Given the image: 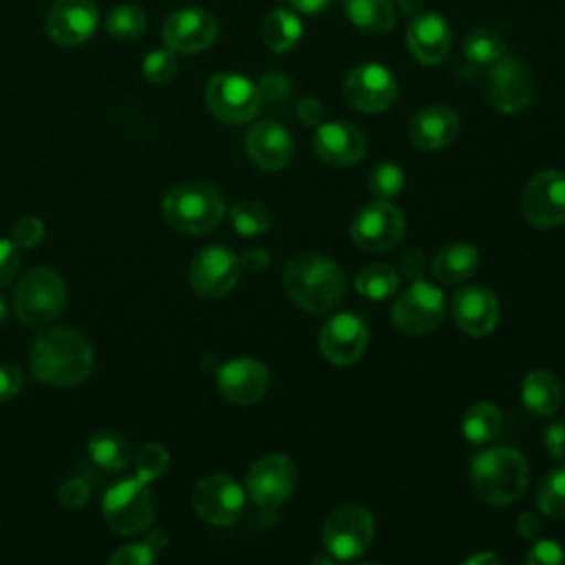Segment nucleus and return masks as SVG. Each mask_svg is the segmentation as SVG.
I'll use <instances>...</instances> for the list:
<instances>
[{
  "label": "nucleus",
  "mask_w": 565,
  "mask_h": 565,
  "mask_svg": "<svg viewBox=\"0 0 565 565\" xmlns=\"http://www.w3.org/2000/svg\"><path fill=\"white\" fill-rule=\"evenodd\" d=\"M241 258L225 245H207L199 249L190 263V287L201 298H221L238 280Z\"/></svg>",
  "instance_id": "15"
},
{
  "label": "nucleus",
  "mask_w": 565,
  "mask_h": 565,
  "mask_svg": "<svg viewBox=\"0 0 565 565\" xmlns=\"http://www.w3.org/2000/svg\"><path fill=\"white\" fill-rule=\"evenodd\" d=\"M459 115L441 104L417 110L408 121V139L419 150H439L450 146L459 135Z\"/></svg>",
  "instance_id": "25"
},
{
  "label": "nucleus",
  "mask_w": 565,
  "mask_h": 565,
  "mask_svg": "<svg viewBox=\"0 0 565 565\" xmlns=\"http://www.w3.org/2000/svg\"><path fill=\"white\" fill-rule=\"evenodd\" d=\"M148 18L137 4H115L106 15V31L117 40H137L143 35Z\"/></svg>",
  "instance_id": "34"
},
{
  "label": "nucleus",
  "mask_w": 565,
  "mask_h": 565,
  "mask_svg": "<svg viewBox=\"0 0 565 565\" xmlns=\"http://www.w3.org/2000/svg\"><path fill=\"white\" fill-rule=\"evenodd\" d=\"M501 411L492 402H475L466 408L461 417V433L466 441L483 446L492 441L501 430Z\"/></svg>",
  "instance_id": "30"
},
{
  "label": "nucleus",
  "mask_w": 565,
  "mask_h": 565,
  "mask_svg": "<svg viewBox=\"0 0 565 565\" xmlns=\"http://www.w3.org/2000/svg\"><path fill=\"white\" fill-rule=\"evenodd\" d=\"M446 296L439 287L415 280L393 302L391 322L404 335H426L446 318Z\"/></svg>",
  "instance_id": "8"
},
{
  "label": "nucleus",
  "mask_w": 565,
  "mask_h": 565,
  "mask_svg": "<svg viewBox=\"0 0 565 565\" xmlns=\"http://www.w3.org/2000/svg\"><path fill=\"white\" fill-rule=\"evenodd\" d=\"M373 530V516L364 505L342 503L324 519L322 545L335 561H355L369 550Z\"/></svg>",
  "instance_id": "7"
},
{
  "label": "nucleus",
  "mask_w": 565,
  "mask_h": 565,
  "mask_svg": "<svg viewBox=\"0 0 565 565\" xmlns=\"http://www.w3.org/2000/svg\"><path fill=\"white\" fill-rule=\"evenodd\" d=\"M313 152L320 161L347 168L358 163L366 152V139L362 130L347 121H322L316 126Z\"/></svg>",
  "instance_id": "22"
},
{
  "label": "nucleus",
  "mask_w": 565,
  "mask_h": 565,
  "mask_svg": "<svg viewBox=\"0 0 565 565\" xmlns=\"http://www.w3.org/2000/svg\"><path fill=\"white\" fill-rule=\"evenodd\" d=\"M296 115L305 126H320L324 121V108L316 97H305L296 106Z\"/></svg>",
  "instance_id": "48"
},
{
  "label": "nucleus",
  "mask_w": 565,
  "mask_h": 565,
  "mask_svg": "<svg viewBox=\"0 0 565 565\" xmlns=\"http://www.w3.org/2000/svg\"><path fill=\"white\" fill-rule=\"evenodd\" d=\"M157 552L143 541V543H130L119 547L113 556L110 563L113 565H150L154 563Z\"/></svg>",
  "instance_id": "42"
},
{
  "label": "nucleus",
  "mask_w": 565,
  "mask_h": 565,
  "mask_svg": "<svg viewBox=\"0 0 565 565\" xmlns=\"http://www.w3.org/2000/svg\"><path fill=\"white\" fill-rule=\"evenodd\" d=\"M29 369L33 377L51 386H75L93 369V349L88 340L71 327L42 329L29 349Z\"/></svg>",
  "instance_id": "1"
},
{
  "label": "nucleus",
  "mask_w": 565,
  "mask_h": 565,
  "mask_svg": "<svg viewBox=\"0 0 565 565\" xmlns=\"http://www.w3.org/2000/svg\"><path fill=\"white\" fill-rule=\"evenodd\" d=\"M536 505L543 514L565 519V463L552 468L539 483Z\"/></svg>",
  "instance_id": "36"
},
{
  "label": "nucleus",
  "mask_w": 565,
  "mask_h": 565,
  "mask_svg": "<svg viewBox=\"0 0 565 565\" xmlns=\"http://www.w3.org/2000/svg\"><path fill=\"white\" fill-rule=\"evenodd\" d=\"M463 57L477 66H488L494 64L497 60L503 57L505 51V42L503 38L486 26H479L475 31H470L463 38Z\"/></svg>",
  "instance_id": "33"
},
{
  "label": "nucleus",
  "mask_w": 565,
  "mask_h": 565,
  "mask_svg": "<svg viewBox=\"0 0 565 565\" xmlns=\"http://www.w3.org/2000/svg\"><path fill=\"white\" fill-rule=\"evenodd\" d=\"M157 554L168 545V534L163 532V530H152V532H148L146 534V539H143Z\"/></svg>",
  "instance_id": "52"
},
{
  "label": "nucleus",
  "mask_w": 565,
  "mask_h": 565,
  "mask_svg": "<svg viewBox=\"0 0 565 565\" xmlns=\"http://www.w3.org/2000/svg\"><path fill=\"white\" fill-rule=\"evenodd\" d=\"M404 216L391 201L375 199L358 210L351 221V241L369 254L391 252L404 236Z\"/></svg>",
  "instance_id": "10"
},
{
  "label": "nucleus",
  "mask_w": 565,
  "mask_h": 565,
  "mask_svg": "<svg viewBox=\"0 0 565 565\" xmlns=\"http://www.w3.org/2000/svg\"><path fill=\"white\" fill-rule=\"evenodd\" d=\"M7 313H9V309H7V302H4V298L0 296V322H4Z\"/></svg>",
  "instance_id": "55"
},
{
  "label": "nucleus",
  "mask_w": 565,
  "mask_h": 565,
  "mask_svg": "<svg viewBox=\"0 0 565 565\" xmlns=\"http://www.w3.org/2000/svg\"><path fill=\"white\" fill-rule=\"evenodd\" d=\"M470 481L481 501L508 505L525 492L527 461L519 450L508 446L486 448L470 461Z\"/></svg>",
  "instance_id": "3"
},
{
  "label": "nucleus",
  "mask_w": 565,
  "mask_h": 565,
  "mask_svg": "<svg viewBox=\"0 0 565 565\" xmlns=\"http://www.w3.org/2000/svg\"><path fill=\"white\" fill-rule=\"evenodd\" d=\"M311 563H335V558H333L331 554H327V550H324V554L313 556V558H311Z\"/></svg>",
  "instance_id": "54"
},
{
  "label": "nucleus",
  "mask_w": 565,
  "mask_h": 565,
  "mask_svg": "<svg viewBox=\"0 0 565 565\" xmlns=\"http://www.w3.org/2000/svg\"><path fill=\"white\" fill-rule=\"evenodd\" d=\"M450 309L457 327L472 338H483L492 333L499 324V313H501L499 300L483 285L461 287L452 296Z\"/></svg>",
  "instance_id": "21"
},
{
  "label": "nucleus",
  "mask_w": 565,
  "mask_h": 565,
  "mask_svg": "<svg viewBox=\"0 0 565 565\" xmlns=\"http://www.w3.org/2000/svg\"><path fill=\"white\" fill-rule=\"evenodd\" d=\"M342 95L347 104L360 113H382L397 97V79L386 66L366 62L349 71L342 84Z\"/></svg>",
  "instance_id": "13"
},
{
  "label": "nucleus",
  "mask_w": 565,
  "mask_h": 565,
  "mask_svg": "<svg viewBox=\"0 0 565 565\" xmlns=\"http://www.w3.org/2000/svg\"><path fill=\"white\" fill-rule=\"evenodd\" d=\"M488 102L505 115L523 110L534 95V82L527 66L516 57H501L488 75Z\"/></svg>",
  "instance_id": "18"
},
{
  "label": "nucleus",
  "mask_w": 565,
  "mask_h": 565,
  "mask_svg": "<svg viewBox=\"0 0 565 565\" xmlns=\"http://www.w3.org/2000/svg\"><path fill=\"white\" fill-rule=\"evenodd\" d=\"M90 497V486L84 479H66L60 490H57V499L64 508L68 510H77L82 508Z\"/></svg>",
  "instance_id": "43"
},
{
  "label": "nucleus",
  "mask_w": 565,
  "mask_h": 565,
  "mask_svg": "<svg viewBox=\"0 0 565 565\" xmlns=\"http://www.w3.org/2000/svg\"><path fill=\"white\" fill-rule=\"evenodd\" d=\"M241 258V267L243 269H249V271H260V269H265L267 267V260H269V256L263 252V249H252V252H247V254H243V256H238Z\"/></svg>",
  "instance_id": "51"
},
{
  "label": "nucleus",
  "mask_w": 565,
  "mask_h": 565,
  "mask_svg": "<svg viewBox=\"0 0 565 565\" xmlns=\"http://www.w3.org/2000/svg\"><path fill=\"white\" fill-rule=\"evenodd\" d=\"M42 238H44V223L38 216H22L13 225V243L18 247L31 249V247L40 245Z\"/></svg>",
  "instance_id": "41"
},
{
  "label": "nucleus",
  "mask_w": 565,
  "mask_h": 565,
  "mask_svg": "<svg viewBox=\"0 0 565 565\" xmlns=\"http://www.w3.org/2000/svg\"><path fill=\"white\" fill-rule=\"evenodd\" d=\"M230 221L241 236H260L271 227L269 210L258 201H238L230 210Z\"/></svg>",
  "instance_id": "35"
},
{
  "label": "nucleus",
  "mask_w": 565,
  "mask_h": 565,
  "mask_svg": "<svg viewBox=\"0 0 565 565\" xmlns=\"http://www.w3.org/2000/svg\"><path fill=\"white\" fill-rule=\"evenodd\" d=\"M561 380L550 369H532L521 384V402L536 417H550L561 406Z\"/></svg>",
  "instance_id": "26"
},
{
  "label": "nucleus",
  "mask_w": 565,
  "mask_h": 565,
  "mask_svg": "<svg viewBox=\"0 0 565 565\" xmlns=\"http://www.w3.org/2000/svg\"><path fill=\"white\" fill-rule=\"evenodd\" d=\"M271 375L267 366L252 358H236L225 362L216 371V388L218 393L238 406L254 404L263 399L269 391Z\"/></svg>",
  "instance_id": "20"
},
{
  "label": "nucleus",
  "mask_w": 565,
  "mask_h": 565,
  "mask_svg": "<svg viewBox=\"0 0 565 565\" xmlns=\"http://www.w3.org/2000/svg\"><path fill=\"white\" fill-rule=\"evenodd\" d=\"M102 512L113 532L124 536L141 534L154 519V497L150 486L137 477L113 483L102 499Z\"/></svg>",
  "instance_id": "6"
},
{
  "label": "nucleus",
  "mask_w": 565,
  "mask_h": 565,
  "mask_svg": "<svg viewBox=\"0 0 565 565\" xmlns=\"http://www.w3.org/2000/svg\"><path fill=\"white\" fill-rule=\"evenodd\" d=\"M99 24V11L93 0H55L46 13V35L60 46L84 44Z\"/></svg>",
  "instance_id": "19"
},
{
  "label": "nucleus",
  "mask_w": 565,
  "mask_h": 565,
  "mask_svg": "<svg viewBox=\"0 0 565 565\" xmlns=\"http://www.w3.org/2000/svg\"><path fill=\"white\" fill-rule=\"evenodd\" d=\"M287 2L291 4V9L309 15H318L333 4V0H287Z\"/></svg>",
  "instance_id": "50"
},
{
  "label": "nucleus",
  "mask_w": 565,
  "mask_h": 565,
  "mask_svg": "<svg viewBox=\"0 0 565 565\" xmlns=\"http://www.w3.org/2000/svg\"><path fill=\"white\" fill-rule=\"evenodd\" d=\"M245 150L258 168L280 170L294 157V139L282 124L263 119L247 130Z\"/></svg>",
  "instance_id": "24"
},
{
  "label": "nucleus",
  "mask_w": 565,
  "mask_h": 565,
  "mask_svg": "<svg viewBox=\"0 0 565 565\" xmlns=\"http://www.w3.org/2000/svg\"><path fill=\"white\" fill-rule=\"evenodd\" d=\"M141 71H143V77L152 84H166L174 77L177 73V57H174V51L172 49H157V51H150L146 57H143V64H141Z\"/></svg>",
  "instance_id": "39"
},
{
  "label": "nucleus",
  "mask_w": 565,
  "mask_h": 565,
  "mask_svg": "<svg viewBox=\"0 0 565 565\" xmlns=\"http://www.w3.org/2000/svg\"><path fill=\"white\" fill-rule=\"evenodd\" d=\"M192 508L212 525H234L245 512V490L230 475H207L192 488Z\"/></svg>",
  "instance_id": "11"
},
{
  "label": "nucleus",
  "mask_w": 565,
  "mask_h": 565,
  "mask_svg": "<svg viewBox=\"0 0 565 565\" xmlns=\"http://www.w3.org/2000/svg\"><path fill=\"white\" fill-rule=\"evenodd\" d=\"M282 285L289 300L309 313L331 311L347 294V278L340 265L313 252H302L289 258Z\"/></svg>",
  "instance_id": "2"
},
{
  "label": "nucleus",
  "mask_w": 565,
  "mask_h": 565,
  "mask_svg": "<svg viewBox=\"0 0 565 565\" xmlns=\"http://www.w3.org/2000/svg\"><path fill=\"white\" fill-rule=\"evenodd\" d=\"M516 527H519V534L527 541H534L541 534V521L534 512H523L516 521Z\"/></svg>",
  "instance_id": "49"
},
{
  "label": "nucleus",
  "mask_w": 565,
  "mask_h": 565,
  "mask_svg": "<svg viewBox=\"0 0 565 565\" xmlns=\"http://www.w3.org/2000/svg\"><path fill=\"white\" fill-rule=\"evenodd\" d=\"M86 450H88V457L93 459V463H97L99 468L110 470V472L121 470L130 461V446H128L126 437L110 433V430L93 435L88 439Z\"/></svg>",
  "instance_id": "31"
},
{
  "label": "nucleus",
  "mask_w": 565,
  "mask_h": 565,
  "mask_svg": "<svg viewBox=\"0 0 565 565\" xmlns=\"http://www.w3.org/2000/svg\"><path fill=\"white\" fill-rule=\"evenodd\" d=\"M525 561L527 565H561L565 563V550L552 539H534Z\"/></svg>",
  "instance_id": "40"
},
{
  "label": "nucleus",
  "mask_w": 565,
  "mask_h": 565,
  "mask_svg": "<svg viewBox=\"0 0 565 565\" xmlns=\"http://www.w3.org/2000/svg\"><path fill=\"white\" fill-rule=\"evenodd\" d=\"M543 441H545V450L552 459L565 461V419L552 422L543 433Z\"/></svg>",
  "instance_id": "47"
},
{
  "label": "nucleus",
  "mask_w": 565,
  "mask_h": 565,
  "mask_svg": "<svg viewBox=\"0 0 565 565\" xmlns=\"http://www.w3.org/2000/svg\"><path fill=\"white\" fill-rule=\"evenodd\" d=\"M24 384V373L15 364H0V404L13 399Z\"/></svg>",
  "instance_id": "45"
},
{
  "label": "nucleus",
  "mask_w": 565,
  "mask_h": 565,
  "mask_svg": "<svg viewBox=\"0 0 565 565\" xmlns=\"http://www.w3.org/2000/svg\"><path fill=\"white\" fill-rule=\"evenodd\" d=\"M318 342L324 360L347 366L364 355L369 344V327L358 313L342 311L324 320Z\"/></svg>",
  "instance_id": "16"
},
{
  "label": "nucleus",
  "mask_w": 565,
  "mask_h": 565,
  "mask_svg": "<svg viewBox=\"0 0 565 565\" xmlns=\"http://www.w3.org/2000/svg\"><path fill=\"white\" fill-rule=\"evenodd\" d=\"M404 170L393 161H380L369 172V190L380 201H393L404 190Z\"/></svg>",
  "instance_id": "37"
},
{
  "label": "nucleus",
  "mask_w": 565,
  "mask_h": 565,
  "mask_svg": "<svg viewBox=\"0 0 565 565\" xmlns=\"http://www.w3.org/2000/svg\"><path fill=\"white\" fill-rule=\"evenodd\" d=\"M260 35H263V42L269 51L287 53L302 38V22L294 11H289L285 7H276L265 15L263 26H260Z\"/></svg>",
  "instance_id": "29"
},
{
  "label": "nucleus",
  "mask_w": 565,
  "mask_h": 565,
  "mask_svg": "<svg viewBox=\"0 0 565 565\" xmlns=\"http://www.w3.org/2000/svg\"><path fill=\"white\" fill-rule=\"evenodd\" d=\"M406 44L411 55L422 64H439L452 46V31L444 15L435 11L417 13L406 29Z\"/></svg>",
  "instance_id": "23"
},
{
  "label": "nucleus",
  "mask_w": 565,
  "mask_h": 565,
  "mask_svg": "<svg viewBox=\"0 0 565 565\" xmlns=\"http://www.w3.org/2000/svg\"><path fill=\"white\" fill-rule=\"evenodd\" d=\"M466 565H483V563H492V565H499L501 558L494 554V552H479V554H472L463 561Z\"/></svg>",
  "instance_id": "53"
},
{
  "label": "nucleus",
  "mask_w": 565,
  "mask_h": 565,
  "mask_svg": "<svg viewBox=\"0 0 565 565\" xmlns=\"http://www.w3.org/2000/svg\"><path fill=\"white\" fill-rule=\"evenodd\" d=\"M66 305V287L57 271L49 267H35L26 271L15 291L13 309L18 318L29 327H44L55 320Z\"/></svg>",
  "instance_id": "5"
},
{
  "label": "nucleus",
  "mask_w": 565,
  "mask_h": 565,
  "mask_svg": "<svg viewBox=\"0 0 565 565\" xmlns=\"http://www.w3.org/2000/svg\"><path fill=\"white\" fill-rule=\"evenodd\" d=\"M342 9L353 26L366 33H388L395 24L393 0H342Z\"/></svg>",
  "instance_id": "28"
},
{
  "label": "nucleus",
  "mask_w": 565,
  "mask_h": 565,
  "mask_svg": "<svg viewBox=\"0 0 565 565\" xmlns=\"http://www.w3.org/2000/svg\"><path fill=\"white\" fill-rule=\"evenodd\" d=\"M223 194L210 183H179L163 196V218L179 232L207 234L223 221Z\"/></svg>",
  "instance_id": "4"
},
{
  "label": "nucleus",
  "mask_w": 565,
  "mask_h": 565,
  "mask_svg": "<svg viewBox=\"0 0 565 565\" xmlns=\"http://www.w3.org/2000/svg\"><path fill=\"white\" fill-rule=\"evenodd\" d=\"M289 88H291V79L278 71L263 75V79L258 84L260 99H282L289 93Z\"/></svg>",
  "instance_id": "46"
},
{
  "label": "nucleus",
  "mask_w": 565,
  "mask_h": 565,
  "mask_svg": "<svg viewBox=\"0 0 565 565\" xmlns=\"http://www.w3.org/2000/svg\"><path fill=\"white\" fill-rule=\"evenodd\" d=\"M397 285H399V276L397 271L386 265V263H373V265H366L364 269L358 271L355 276V289L358 294H362L364 298L373 300V302H380V300H386L391 298L395 291H397Z\"/></svg>",
  "instance_id": "32"
},
{
  "label": "nucleus",
  "mask_w": 565,
  "mask_h": 565,
  "mask_svg": "<svg viewBox=\"0 0 565 565\" xmlns=\"http://www.w3.org/2000/svg\"><path fill=\"white\" fill-rule=\"evenodd\" d=\"M258 86L238 73H218L205 86L210 113L225 124H245L260 108Z\"/></svg>",
  "instance_id": "9"
},
{
  "label": "nucleus",
  "mask_w": 565,
  "mask_h": 565,
  "mask_svg": "<svg viewBox=\"0 0 565 565\" xmlns=\"http://www.w3.org/2000/svg\"><path fill=\"white\" fill-rule=\"evenodd\" d=\"M168 463L170 455L161 444H146L135 457V477L146 483L157 481L168 470Z\"/></svg>",
  "instance_id": "38"
},
{
  "label": "nucleus",
  "mask_w": 565,
  "mask_h": 565,
  "mask_svg": "<svg viewBox=\"0 0 565 565\" xmlns=\"http://www.w3.org/2000/svg\"><path fill=\"white\" fill-rule=\"evenodd\" d=\"M523 218L539 230H550L565 223V172H536L521 194Z\"/></svg>",
  "instance_id": "12"
},
{
  "label": "nucleus",
  "mask_w": 565,
  "mask_h": 565,
  "mask_svg": "<svg viewBox=\"0 0 565 565\" xmlns=\"http://www.w3.org/2000/svg\"><path fill=\"white\" fill-rule=\"evenodd\" d=\"M163 42L177 53H199L214 44L218 24L203 7H181L163 22Z\"/></svg>",
  "instance_id": "17"
},
{
  "label": "nucleus",
  "mask_w": 565,
  "mask_h": 565,
  "mask_svg": "<svg viewBox=\"0 0 565 565\" xmlns=\"http://www.w3.org/2000/svg\"><path fill=\"white\" fill-rule=\"evenodd\" d=\"M249 499L265 510H274L289 499L296 486V468L287 455L269 452L258 457L245 479Z\"/></svg>",
  "instance_id": "14"
},
{
  "label": "nucleus",
  "mask_w": 565,
  "mask_h": 565,
  "mask_svg": "<svg viewBox=\"0 0 565 565\" xmlns=\"http://www.w3.org/2000/svg\"><path fill=\"white\" fill-rule=\"evenodd\" d=\"M20 267V252L13 238H0V287H7Z\"/></svg>",
  "instance_id": "44"
},
{
  "label": "nucleus",
  "mask_w": 565,
  "mask_h": 565,
  "mask_svg": "<svg viewBox=\"0 0 565 565\" xmlns=\"http://www.w3.org/2000/svg\"><path fill=\"white\" fill-rule=\"evenodd\" d=\"M430 269L439 282H466L479 269V252L470 243H448L435 254Z\"/></svg>",
  "instance_id": "27"
}]
</instances>
